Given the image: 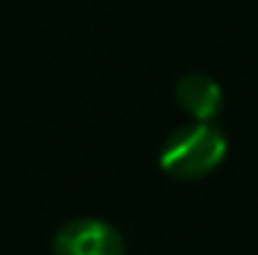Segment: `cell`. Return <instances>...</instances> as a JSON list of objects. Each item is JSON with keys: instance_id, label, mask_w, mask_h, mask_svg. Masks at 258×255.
I'll return each instance as SVG.
<instances>
[{"instance_id": "cell-1", "label": "cell", "mask_w": 258, "mask_h": 255, "mask_svg": "<svg viewBox=\"0 0 258 255\" xmlns=\"http://www.w3.org/2000/svg\"><path fill=\"white\" fill-rule=\"evenodd\" d=\"M228 140L212 121H189L168 135L159 151V165L179 181H198L214 173L225 159Z\"/></svg>"}, {"instance_id": "cell-3", "label": "cell", "mask_w": 258, "mask_h": 255, "mask_svg": "<svg viewBox=\"0 0 258 255\" xmlns=\"http://www.w3.org/2000/svg\"><path fill=\"white\" fill-rule=\"evenodd\" d=\"M176 102L192 121H214L223 107V88L204 71H189L176 82Z\"/></svg>"}, {"instance_id": "cell-2", "label": "cell", "mask_w": 258, "mask_h": 255, "mask_svg": "<svg viewBox=\"0 0 258 255\" xmlns=\"http://www.w3.org/2000/svg\"><path fill=\"white\" fill-rule=\"evenodd\" d=\"M52 255H126V244L115 225L94 217H80L55 230Z\"/></svg>"}]
</instances>
